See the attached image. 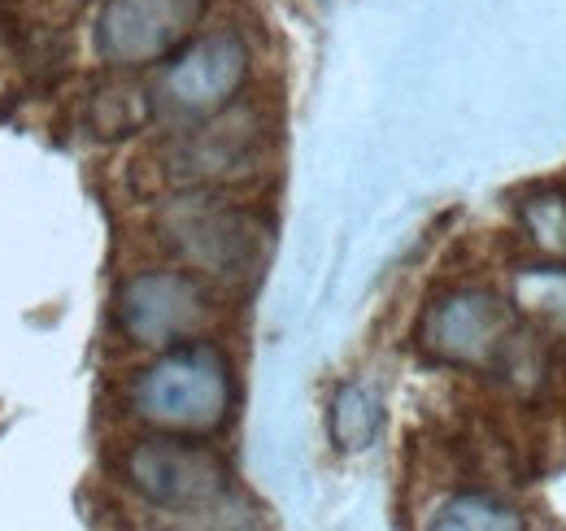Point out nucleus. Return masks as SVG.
Here are the masks:
<instances>
[{"label":"nucleus","instance_id":"f257e3e1","mask_svg":"<svg viewBox=\"0 0 566 531\" xmlns=\"http://www.w3.org/2000/svg\"><path fill=\"white\" fill-rule=\"evenodd\" d=\"M144 414L161 418V423H179V427H213L222 418L227 405V379H222V362L213 353H184L170 357L166 366L148 371L140 384Z\"/></svg>","mask_w":566,"mask_h":531},{"label":"nucleus","instance_id":"f03ea898","mask_svg":"<svg viewBox=\"0 0 566 531\" xmlns=\"http://www.w3.org/2000/svg\"><path fill=\"white\" fill-rule=\"evenodd\" d=\"M132 479L161 506H201L222 492V462L184 440H148L132 458Z\"/></svg>","mask_w":566,"mask_h":531},{"label":"nucleus","instance_id":"7ed1b4c3","mask_svg":"<svg viewBox=\"0 0 566 531\" xmlns=\"http://www.w3.org/2000/svg\"><path fill=\"white\" fill-rule=\"evenodd\" d=\"M197 13H201V0H114L105 18L109 49L127 62L157 58L192 27Z\"/></svg>","mask_w":566,"mask_h":531},{"label":"nucleus","instance_id":"20e7f679","mask_svg":"<svg viewBox=\"0 0 566 531\" xmlns=\"http://www.w3.org/2000/svg\"><path fill=\"white\" fill-rule=\"evenodd\" d=\"M510 344L505 314L493 296H458L440 310V348L458 362H484Z\"/></svg>","mask_w":566,"mask_h":531},{"label":"nucleus","instance_id":"39448f33","mask_svg":"<svg viewBox=\"0 0 566 531\" xmlns=\"http://www.w3.org/2000/svg\"><path fill=\"white\" fill-rule=\"evenodd\" d=\"M240 74H244V53L231 40H213V44H201L197 53H188V62L170 74V92L188 110H210L218 101H227Z\"/></svg>","mask_w":566,"mask_h":531},{"label":"nucleus","instance_id":"423d86ee","mask_svg":"<svg viewBox=\"0 0 566 531\" xmlns=\"http://www.w3.org/2000/svg\"><path fill=\"white\" fill-rule=\"evenodd\" d=\"M144 314H153V323H144L140 335L161 340V335H175L184 332V327H192L197 314H201V301L179 279H144L140 288H136V305H127V323H136Z\"/></svg>","mask_w":566,"mask_h":531},{"label":"nucleus","instance_id":"0eeeda50","mask_svg":"<svg viewBox=\"0 0 566 531\" xmlns=\"http://www.w3.org/2000/svg\"><path fill=\"white\" fill-rule=\"evenodd\" d=\"M375 427H379V409L361 388H349L336 400V440H340V449H366Z\"/></svg>","mask_w":566,"mask_h":531},{"label":"nucleus","instance_id":"6e6552de","mask_svg":"<svg viewBox=\"0 0 566 531\" xmlns=\"http://www.w3.org/2000/svg\"><path fill=\"white\" fill-rule=\"evenodd\" d=\"M518 288H523V301L536 314H545L549 323L566 327V270H536Z\"/></svg>","mask_w":566,"mask_h":531},{"label":"nucleus","instance_id":"1a4fd4ad","mask_svg":"<svg viewBox=\"0 0 566 531\" xmlns=\"http://www.w3.org/2000/svg\"><path fill=\"white\" fill-rule=\"evenodd\" d=\"M440 528H518V514L501 510L493 501H453L440 514Z\"/></svg>","mask_w":566,"mask_h":531}]
</instances>
